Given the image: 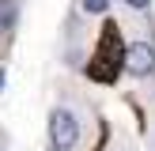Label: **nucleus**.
<instances>
[{
    "label": "nucleus",
    "instance_id": "f257e3e1",
    "mask_svg": "<svg viewBox=\"0 0 155 151\" xmlns=\"http://www.w3.org/2000/svg\"><path fill=\"white\" fill-rule=\"evenodd\" d=\"M76 143H80V117H76V110L53 106L49 110V147L76 151Z\"/></svg>",
    "mask_w": 155,
    "mask_h": 151
},
{
    "label": "nucleus",
    "instance_id": "f03ea898",
    "mask_svg": "<svg viewBox=\"0 0 155 151\" xmlns=\"http://www.w3.org/2000/svg\"><path fill=\"white\" fill-rule=\"evenodd\" d=\"M121 60H125V72L133 79H148L155 72V42H133L121 53Z\"/></svg>",
    "mask_w": 155,
    "mask_h": 151
},
{
    "label": "nucleus",
    "instance_id": "7ed1b4c3",
    "mask_svg": "<svg viewBox=\"0 0 155 151\" xmlns=\"http://www.w3.org/2000/svg\"><path fill=\"white\" fill-rule=\"evenodd\" d=\"M19 23V0H0V34H12Z\"/></svg>",
    "mask_w": 155,
    "mask_h": 151
},
{
    "label": "nucleus",
    "instance_id": "20e7f679",
    "mask_svg": "<svg viewBox=\"0 0 155 151\" xmlns=\"http://www.w3.org/2000/svg\"><path fill=\"white\" fill-rule=\"evenodd\" d=\"M110 4H114V0H80L83 15H106V11H110Z\"/></svg>",
    "mask_w": 155,
    "mask_h": 151
},
{
    "label": "nucleus",
    "instance_id": "39448f33",
    "mask_svg": "<svg viewBox=\"0 0 155 151\" xmlns=\"http://www.w3.org/2000/svg\"><path fill=\"white\" fill-rule=\"evenodd\" d=\"M125 4L133 8V11H148V8H151V0H125Z\"/></svg>",
    "mask_w": 155,
    "mask_h": 151
},
{
    "label": "nucleus",
    "instance_id": "423d86ee",
    "mask_svg": "<svg viewBox=\"0 0 155 151\" xmlns=\"http://www.w3.org/2000/svg\"><path fill=\"white\" fill-rule=\"evenodd\" d=\"M0 87H4V68H0Z\"/></svg>",
    "mask_w": 155,
    "mask_h": 151
},
{
    "label": "nucleus",
    "instance_id": "0eeeda50",
    "mask_svg": "<svg viewBox=\"0 0 155 151\" xmlns=\"http://www.w3.org/2000/svg\"><path fill=\"white\" fill-rule=\"evenodd\" d=\"M49 151H57V147H49Z\"/></svg>",
    "mask_w": 155,
    "mask_h": 151
}]
</instances>
